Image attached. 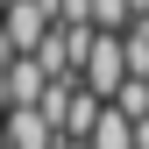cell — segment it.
<instances>
[{
    "label": "cell",
    "mask_w": 149,
    "mask_h": 149,
    "mask_svg": "<svg viewBox=\"0 0 149 149\" xmlns=\"http://www.w3.org/2000/svg\"><path fill=\"white\" fill-rule=\"evenodd\" d=\"M50 85H57V78H50L36 57H7V64H0V114H14V107H43Z\"/></svg>",
    "instance_id": "1"
},
{
    "label": "cell",
    "mask_w": 149,
    "mask_h": 149,
    "mask_svg": "<svg viewBox=\"0 0 149 149\" xmlns=\"http://www.w3.org/2000/svg\"><path fill=\"white\" fill-rule=\"evenodd\" d=\"M85 85L100 92L107 107L121 100V85H128V43H121V36H107V29L92 36V57H85Z\"/></svg>",
    "instance_id": "2"
},
{
    "label": "cell",
    "mask_w": 149,
    "mask_h": 149,
    "mask_svg": "<svg viewBox=\"0 0 149 149\" xmlns=\"http://www.w3.org/2000/svg\"><path fill=\"white\" fill-rule=\"evenodd\" d=\"M57 121L43 114V107H14V114H0V149H57Z\"/></svg>",
    "instance_id": "3"
},
{
    "label": "cell",
    "mask_w": 149,
    "mask_h": 149,
    "mask_svg": "<svg viewBox=\"0 0 149 149\" xmlns=\"http://www.w3.org/2000/svg\"><path fill=\"white\" fill-rule=\"evenodd\" d=\"M92 149H135V121H128L121 107H107L100 128H92Z\"/></svg>",
    "instance_id": "4"
},
{
    "label": "cell",
    "mask_w": 149,
    "mask_h": 149,
    "mask_svg": "<svg viewBox=\"0 0 149 149\" xmlns=\"http://www.w3.org/2000/svg\"><path fill=\"white\" fill-rule=\"evenodd\" d=\"M92 22H100L107 36H128V22H135V7H128V0H92Z\"/></svg>",
    "instance_id": "5"
},
{
    "label": "cell",
    "mask_w": 149,
    "mask_h": 149,
    "mask_svg": "<svg viewBox=\"0 0 149 149\" xmlns=\"http://www.w3.org/2000/svg\"><path fill=\"white\" fill-rule=\"evenodd\" d=\"M57 149H92V142H57Z\"/></svg>",
    "instance_id": "6"
}]
</instances>
